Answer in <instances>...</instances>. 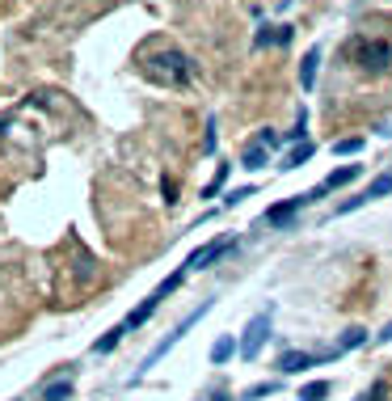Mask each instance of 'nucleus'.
<instances>
[{
  "label": "nucleus",
  "mask_w": 392,
  "mask_h": 401,
  "mask_svg": "<svg viewBox=\"0 0 392 401\" xmlns=\"http://www.w3.org/2000/svg\"><path fill=\"white\" fill-rule=\"evenodd\" d=\"M270 321H274L270 309H262V313L249 321V330H245V338H241V355H245V359H257V355H262V346L270 342Z\"/></svg>",
  "instance_id": "3"
},
{
  "label": "nucleus",
  "mask_w": 392,
  "mask_h": 401,
  "mask_svg": "<svg viewBox=\"0 0 392 401\" xmlns=\"http://www.w3.org/2000/svg\"><path fill=\"white\" fill-rule=\"evenodd\" d=\"M312 153H316V148H312V144H296V148H291V153L283 157V165H278V169H300V165H304V161H308Z\"/></svg>",
  "instance_id": "13"
},
{
  "label": "nucleus",
  "mask_w": 392,
  "mask_h": 401,
  "mask_svg": "<svg viewBox=\"0 0 392 401\" xmlns=\"http://www.w3.org/2000/svg\"><path fill=\"white\" fill-rule=\"evenodd\" d=\"M363 342H367V330H359V325H355V330H346V334H342V346H338V350H355V346H363Z\"/></svg>",
  "instance_id": "19"
},
{
  "label": "nucleus",
  "mask_w": 392,
  "mask_h": 401,
  "mask_svg": "<svg viewBox=\"0 0 392 401\" xmlns=\"http://www.w3.org/2000/svg\"><path fill=\"white\" fill-rule=\"evenodd\" d=\"M241 198H253V186H241V190H232L228 198H223V203H228V207H237V203H241Z\"/></svg>",
  "instance_id": "23"
},
{
  "label": "nucleus",
  "mask_w": 392,
  "mask_h": 401,
  "mask_svg": "<svg viewBox=\"0 0 392 401\" xmlns=\"http://www.w3.org/2000/svg\"><path fill=\"white\" fill-rule=\"evenodd\" d=\"M228 173H232V165H223V161H219V173H215V182H211V186L203 190V198H215V194H219V186L228 182Z\"/></svg>",
  "instance_id": "20"
},
{
  "label": "nucleus",
  "mask_w": 392,
  "mask_h": 401,
  "mask_svg": "<svg viewBox=\"0 0 392 401\" xmlns=\"http://www.w3.org/2000/svg\"><path fill=\"white\" fill-rule=\"evenodd\" d=\"M384 194H392V173H380L363 194H355V198H346V203L338 207V216H346V212H355V207H367V203H375V198H384Z\"/></svg>",
  "instance_id": "6"
},
{
  "label": "nucleus",
  "mask_w": 392,
  "mask_h": 401,
  "mask_svg": "<svg viewBox=\"0 0 392 401\" xmlns=\"http://www.w3.org/2000/svg\"><path fill=\"white\" fill-rule=\"evenodd\" d=\"M325 397H329V384H325V380H312V384L300 389V401H325Z\"/></svg>",
  "instance_id": "17"
},
{
  "label": "nucleus",
  "mask_w": 392,
  "mask_h": 401,
  "mask_svg": "<svg viewBox=\"0 0 392 401\" xmlns=\"http://www.w3.org/2000/svg\"><path fill=\"white\" fill-rule=\"evenodd\" d=\"M72 397V380H55L46 384V401H68Z\"/></svg>",
  "instance_id": "18"
},
{
  "label": "nucleus",
  "mask_w": 392,
  "mask_h": 401,
  "mask_svg": "<svg viewBox=\"0 0 392 401\" xmlns=\"http://www.w3.org/2000/svg\"><path fill=\"white\" fill-rule=\"evenodd\" d=\"M156 309H160V300H156V291H152V296L144 300V305H135V309L127 313V321H123V325H127V330H139V325H144V321H148Z\"/></svg>",
  "instance_id": "11"
},
{
  "label": "nucleus",
  "mask_w": 392,
  "mask_h": 401,
  "mask_svg": "<svg viewBox=\"0 0 392 401\" xmlns=\"http://www.w3.org/2000/svg\"><path fill=\"white\" fill-rule=\"evenodd\" d=\"M123 338H127V325H114L110 334H101V338H97V355H110V350H114Z\"/></svg>",
  "instance_id": "15"
},
{
  "label": "nucleus",
  "mask_w": 392,
  "mask_h": 401,
  "mask_svg": "<svg viewBox=\"0 0 392 401\" xmlns=\"http://www.w3.org/2000/svg\"><path fill=\"white\" fill-rule=\"evenodd\" d=\"M316 64H321V46H308V56L300 60V85H304V89L316 85Z\"/></svg>",
  "instance_id": "12"
},
{
  "label": "nucleus",
  "mask_w": 392,
  "mask_h": 401,
  "mask_svg": "<svg viewBox=\"0 0 392 401\" xmlns=\"http://www.w3.org/2000/svg\"><path fill=\"white\" fill-rule=\"evenodd\" d=\"M355 60L367 72H384L392 64V46H388V38H363V42H355Z\"/></svg>",
  "instance_id": "2"
},
{
  "label": "nucleus",
  "mask_w": 392,
  "mask_h": 401,
  "mask_svg": "<svg viewBox=\"0 0 392 401\" xmlns=\"http://www.w3.org/2000/svg\"><path fill=\"white\" fill-rule=\"evenodd\" d=\"M274 389H278V384H257V389H249V393H245V401H257V397H270Z\"/></svg>",
  "instance_id": "24"
},
{
  "label": "nucleus",
  "mask_w": 392,
  "mask_h": 401,
  "mask_svg": "<svg viewBox=\"0 0 392 401\" xmlns=\"http://www.w3.org/2000/svg\"><path fill=\"white\" fill-rule=\"evenodd\" d=\"M203 313H207V305H203V309H198V313H194V317H186V321H182V325H178V330H173V334H169V338H164V342H160V346H156V350H152V355H148V359H144V364H139V376H144V372H148V368H156V364H160V359H164V355H169V350H173V346H178V342H182V338H186V334H190V330H194V321H198V317H203Z\"/></svg>",
  "instance_id": "4"
},
{
  "label": "nucleus",
  "mask_w": 392,
  "mask_h": 401,
  "mask_svg": "<svg viewBox=\"0 0 392 401\" xmlns=\"http://www.w3.org/2000/svg\"><path fill=\"white\" fill-rule=\"evenodd\" d=\"M363 173V165H342V169H333L329 178H325V186H316V190H308V198H325L329 190H338V186H346V182H355Z\"/></svg>",
  "instance_id": "8"
},
{
  "label": "nucleus",
  "mask_w": 392,
  "mask_h": 401,
  "mask_svg": "<svg viewBox=\"0 0 392 401\" xmlns=\"http://www.w3.org/2000/svg\"><path fill=\"white\" fill-rule=\"evenodd\" d=\"M203 148H207V153L215 148V119H207V139H203Z\"/></svg>",
  "instance_id": "25"
},
{
  "label": "nucleus",
  "mask_w": 392,
  "mask_h": 401,
  "mask_svg": "<svg viewBox=\"0 0 392 401\" xmlns=\"http://www.w3.org/2000/svg\"><path fill=\"white\" fill-rule=\"evenodd\" d=\"M359 401H384V389H371L367 397H359Z\"/></svg>",
  "instance_id": "26"
},
{
  "label": "nucleus",
  "mask_w": 392,
  "mask_h": 401,
  "mask_svg": "<svg viewBox=\"0 0 392 401\" xmlns=\"http://www.w3.org/2000/svg\"><path fill=\"white\" fill-rule=\"evenodd\" d=\"M9 131V114H0V135H5Z\"/></svg>",
  "instance_id": "27"
},
{
  "label": "nucleus",
  "mask_w": 392,
  "mask_h": 401,
  "mask_svg": "<svg viewBox=\"0 0 392 401\" xmlns=\"http://www.w3.org/2000/svg\"><path fill=\"white\" fill-rule=\"evenodd\" d=\"M342 350H329V355H308V350H283V359H278V368L283 372H308V368H321L325 359H338Z\"/></svg>",
  "instance_id": "7"
},
{
  "label": "nucleus",
  "mask_w": 392,
  "mask_h": 401,
  "mask_svg": "<svg viewBox=\"0 0 392 401\" xmlns=\"http://www.w3.org/2000/svg\"><path fill=\"white\" fill-rule=\"evenodd\" d=\"M232 245H237L232 237H215V241H207V245H198V249H194V254H190V258H186L182 266H186V271H207V266H211V262H215L219 254H228V249H232Z\"/></svg>",
  "instance_id": "5"
},
{
  "label": "nucleus",
  "mask_w": 392,
  "mask_h": 401,
  "mask_svg": "<svg viewBox=\"0 0 392 401\" xmlns=\"http://www.w3.org/2000/svg\"><path fill=\"white\" fill-rule=\"evenodd\" d=\"M144 72L152 85H164V89H182L194 80V60L186 51H173V46H164V51H152L144 60Z\"/></svg>",
  "instance_id": "1"
},
{
  "label": "nucleus",
  "mask_w": 392,
  "mask_h": 401,
  "mask_svg": "<svg viewBox=\"0 0 392 401\" xmlns=\"http://www.w3.org/2000/svg\"><path fill=\"white\" fill-rule=\"evenodd\" d=\"M237 350H241V346H237L232 338H219V342L211 346V364H219V368H223V364H228V359L237 355Z\"/></svg>",
  "instance_id": "14"
},
{
  "label": "nucleus",
  "mask_w": 392,
  "mask_h": 401,
  "mask_svg": "<svg viewBox=\"0 0 392 401\" xmlns=\"http://www.w3.org/2000/svg\"><path fill=\"white\" fill-rule=\"evenodd\" d=\"M257 144L266 148V153H270V148H278V131H274V127H262V131H257Z\"/></svg>",
  "instance_id": "22"
},
{
  "label": "nucleus",
  "mask_w": 392,
  "mask_h": 401,
  "mask_svg": "<svg viewBox=\"0 0 392 401\" xmlns=\"http://www.w3.org/2000/svg\"><path fill=\"white\" fill-rule=\"evenodd\" d=\"M333 153H338V157H359L363 153V139H338V144H333Z\"/></svg>",
  "instance_id": "21"
},
{
  "label": "nucleus",
  "mask_w": 392,
  "mask_h": 401,
  "mask_svg": "<svg viewBox=\"0 0 392 401\" xmlns=\"http://www.w3.org/2000/svg\"><path fill=\"white\" fill-rule=\"evenodd\" d=\"M291 38H296V26H266V30L253 34V46H274V42L287 46Z\"/></svg>",
  "instance_id": "10"
},
{
  "label": "nucleus",
  "mask_w": 392,
  "mask_h": 401,
  "mask_svg": "<svg viewBox=\"0 0 392 401\" xmlns=\"http://www.w3.org/2000/svg\"><path fill=\"white\" fill-rule=\"evenodd\" d=\"M266 161H270V153H266L262 144H249V148H245V169H249V173H253V169H262Z\"/></svg>",
  "instance_id": "16"
},
{
  "label": "nucleus",
  "mask_w": 392,
  "mask_h": 401,
  "mask_svg": "<svg viewBox=\"0 0 392 401\" xmlns=\"http://www.w3.org/2000/svg\"><path fill=\"white\" fill-rule=\"evenodd\" d=\"M304 203H312L308 194H296V198H287V203H274V207L266 212V224H287V220H291Z\"/></svg>",
  "instance_id": "9"
}]
</instances>
